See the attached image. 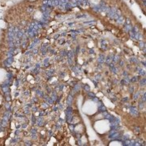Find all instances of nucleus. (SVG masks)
Masks as SVG:
<instances>
[{"label": "nucleus", "mask_w": 146, "mask_h": 146, "mask_svg": "<svg viewBox=\"0 0 146 146\" xmlns=\"http://www.w3.org/2000/svg\"><path fill=\"white\" fill-rule=\"evenodd\" d=\"M6 76H7V72L4 69L0 68V83H2L5 80Z\"/></svg>", "instance_id": "3"}, {"label": "nucleus", "mask_w": 146, "mask_h": 146, "mask_svg": "<svg viewBox=\"0 0 146 146\" xmlns=\"http://www.w3.org/2000/svg\"><path fill=\"white\" fill-rule=\"evenodd\" d=\"M30 1H35V0H30Z\"/></svg>", "instance_id": "4"}, {"label": "nucleus", "mask_w": 146, "mask_h": 146, "mask_svg": "<svg viewBox=\"0 0 146 146\" xmlns=\"http://www.w3.org/2000/svg\"><path fill=\"white\" fill-rule=\"evenodd\" d=\"M95 130L99 133H105L106 131L109 130L110 124L107 120H100L95 123Z\"/></svg>", "instance_id": "1"}, {"label": "nucleus", "mask_w": 146, "mask_h": 146, "mask_svg": "<svg viewBox=\"0 0 146 146\" xmlns=\"http://www.w3.org/2000/svg\"><path fill=\"white\" fill-rule=\"evenodd\" d=\"M83 111L87 115H94L97 111V105L93 101H87L83 106Z\"/></svg>", "instance_id": "2"}]
</instances>
